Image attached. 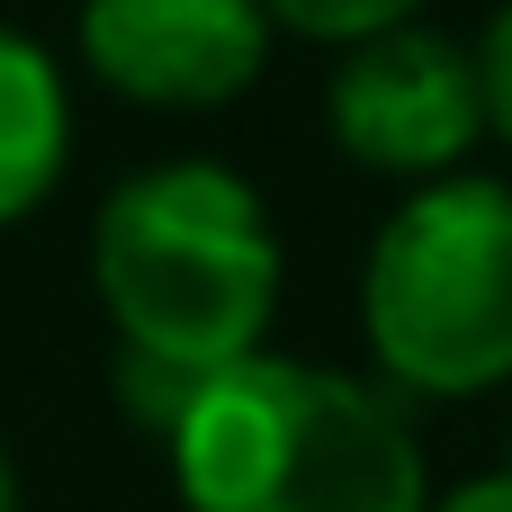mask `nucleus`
Listing matches in <instances>:
<instances>
[{
    "label": "nucleus",
    "mask_w": 512,
    "mask_h": 512,
    "mask_svg": "<svg viewBox=\"0 0 512 512\" xmlns=\"http://www.w3.org/2000/svg\"><path fill=\"white\" fill-rule=\"evenodd\" d=\"M189 512H432L423 450L387 396L306 360H234L171 414Z\"/></svg>",
    "instance_id": "obj_1"
},
{
    "label": "nucleus",
    "mask_w": 512,
    "mask_h": 512,
    "mask_svg": "<svg viewBox=\"0 0 512 512\" xmlns=\"http://www.w3.org/2000/svg\"><path fill=\"white\" fill-rule=\"evenodd\" d=\"M99 297L126 333V360L171 378H216L261 351L279 306V234L225 162H153L135 171L90 234Z\"/></svg>",
    "instance_id": "obj_2"
},
{
    "label": "nucleus",
    "mask_w": 512,
    "mask_h": 512,
    "mask_svg": "<svg viewBox=\"0 0 512 512\" xmlns=\"http://www.w3.org/2000/svg\"><path fill=\"white\" fill-rule=\"evenodd\" d=\"M360 324L387 378L423 396H486L512 378V189L423 180L369 243Z\"/></svg>",
    "instance_id": "obj_3"
},
{
    "label": "nucleus",
    "mask_w": 512,
    "mask_h": 512,
    "mask_svg": "<svg viewBox=\"0 0 512 512\" xmlns=\"http://www.w3.org/2000/svg\"><path fill=\"white\" fill-rule=\"evenodd\" d=\"M333 144L369 171L396 180H450V162L486 135V90H477V54L432 36V27H387L360 36L351 63L333 72Z\"/></svg>",
    "instance_id": "obj_4"
},
{
    "label": "nucleus",
    "mask_w": 512,
    "mask_h": 512,
    "mask_svg": "<svg viewBox=\"0 0 512 512\" xmlns=\"http://www.w3.org/2000/svg\"><path fill=\"white\" fill-rule=\"evenodd\" d=\"M81 63L135 108H225L270 63L261 0H90Z\"/></svg>",
    "instance_id": "obj_5"
},
{
    "label": "nucleus",
    "mask_w": 512,
    "mask_h": 512,
    "mask_svg": "<svg viewBox=\"0 0 512 512\" xmlns=\"http://www.w3.org/2000/svg\"><path fill=\"white\" fill-rule=\"evenodd\" d=\"M63 72L36 36L0 27V225H18L63 171Z\"/></svg>",
    "instance_id": "obj_6"
},
{
    "label": "nucleus",
    "mask_w": 512,
    "mask_h": 512,
    "mask_svg": "<svg viewBox=\"0 0 512 512\" xmlns=\"http://www.w3.org/2000/svg\"><path fill=\"white\" fill-rule=\"evenodd\" d=\"M423 0H261V18L297 27V36H333V45H360V36H387L405 27Z\"/></svg>",
    "instance_id": "obj_7"
},
{
    "label": "nucleus",
    "mask_w": 512,
    "mask_h": 512,
    "mask_svg": "<svg viewBox=\"0 0 512 512\" xmlns=\"http://www.w3.org/2000/svg\"><path fill=\"white\" fill-rule=\"evenodd\" d=\"M477 90H486V126L512 144V9L486 27V45H477Z\"/></svg>",
    "instance_id": "obj_8"
},
{
    "label": "nucleus",
    "mask_w": 512,
    "mask_h": 512,
    "mask_svg": "<svg viewBox=\"0 0 512 512\" xmlns=\"http://www.w3.org/2000/svg\"><path fill=\"white\" fill-rule=\"evenodd\" d=\"M432 512H512V477L495 468V477H477V486H459V495H441Z\"/></svg>",
    "instance_id": "obj_9"
},
{
    "label": "nucleus",
    "mask_w": 512,
    "mask_h": 512,
    "mask_svg": "<svg viewBox=\"0 0 512 512\" xmlns=\"http://www.w3.org/2000/svg\"><path fill=\"white\" fill-rule=\"evenodd\" d=\"M0 512H18V468H9V450H0Z\"/></svg>",
    "instance_id": "obj_10"
},
{
    "label": "nucleus",
    "mask_w": 512,
    "mask_h": 512,
    "mask_svg": "<svg viewBox=\"0 0 512 512\" xmlns=\"http://www.w3.org/2000/svg\"><path fill=\"white\" fill-rule=\"evenodd\" d=\"M504 477H512V441H504Z\"/></svg>",
    "instance_id": "obj_11"
}]
</instances>
